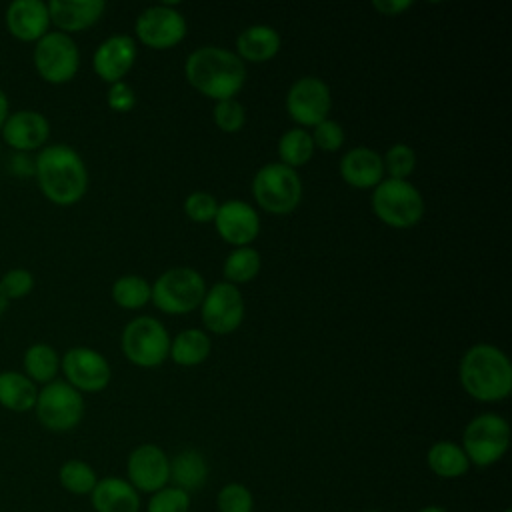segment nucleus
<instances>
[{"mask_svg": "<svg viewBox=\"0 0 512 512\" xmlns=\"http://www.w3.org/2000/svg\"><path fill=\"white\" fill-rule=\"evenodd\" d=\"M188 24L182 12L172 4H156L140 12L134 24L138 40L152 50H166L180 44L186 36Z\"/></svg>", "mask_w": 512, "mask_h": 512, "instance_id": "nucleus-11", "label": "nucleus"}, {"mask_svg": "<svg viewBox=\"0 0 512 512\" xmlns=\"http://www.w3.org/2000/svg\"><path fill=\"white\" fill-rule=\"evenodd\" d=\"M58 482L68 494L90 496L98 482V476L88 462L80 458H70L58 468Z\"/></svg>", "mask_w": 512, "mask_h": 512, "instance_id": "nucleus-30", "label": "nucleus"}, {"mask_svg": "<svg viewBox=\"0 0 512 512\" xmlns=\"http://www.w3.org/2000/svg\"><path fill=\"white\" fill-rule=\"evenodd\" d=\"M372 210L386 226L406 230L422 220L424 198L412 182L386 178L374 186Z\"/></svg>", "mask_w": 512, "mask_h": 512, "instance_id": "nucleus-4", "label": "nucleus"}, {"mask_svg": "<svg viewBox=\"0 0 512 512\" xmlns=\"http://www.w3.org/2000/svg\"><path fill=\"white\" fill-rule=\"evenodd\" d=\"M280 44V34L272 26L252 24L238 34L236 54L242 62H266L278 54Z\"/></svg>", "mask_w": 512, "mask_h": 512, "instance_id": "nucleus-23", "label": "nucleus"}, {"mask_svg": "<svg viewBox=\"0 0 512 512\" xmlns=\"http://www.w3.org/2000/svg\"><path fill=\"white\" fill-rule=\"evenodd\" d=\"M40 192L58 206H72L88 190V170L82 156L68 144H46L34 158Z\"/></svg>", "mask_w": 512, "mask_h": 512, "instance_id": "nucleus-1", "label": "nucleus"}, {"mask_svg": "<svg viewBox=\"0 0 512 512\" xmlns=\"http://www.w3.org/2000/svg\"><path fill=\"white\" fill-rule=\"evenodd\" d=\"M252 194L262 210L270 214H290L302 200V182L294 168L270 162L256 172Z\"/></svg>", "mask_w": 512, "mask_h": 512, "instance_id": "nucleus-7", "label": "nucleus"}, {"mask_svg": "<svg viewBox=\"0 0 512 512\" xmlns=\"http://www.w3.org/2000/svg\"><path fill=\"white\" fill-rule=\"evenodd\" d=\"M216 210H218L216 198H214L212 194L204 192V190H196V192L188 194L186 200H184V212H186V216H188L192 222H198V224H204V222L214 220Z\"/></svg>", "mask_w": 512, "mask_h": 512, "instance_id": "nucleus-38", "label": "nucleus"}, {"mask_svg": "<svg viewBox=\"0 0 512 512\" xmlns=\"http://www.w3.org/2000/svg\"><path fill=\"white\" fill-rule=\"evenodd\" d=\"M34 414L46 430L70 432L84 418V398L66 380L56 378L38 390Z\"/></svg>", "mask_w": 512, "mask_h": 512, "instance_id": "nucleus-8", "label": "nucleus"}, {"mask_svg": "<svg viewBox=\"0 0 512 512\" xmlns=\"http://www.w3.org/2000/svg\"><path fill=\"white\" fill-rule=\"evenodd\" d=\"M366 512H380V510H366Z\"/></svg>", "mask_w": 512, "mask_h": 512, "instance_id": "nucleus-45", "label": "nucleus"}, {"mask_svg": "<svg viewBox=\"0 0 512 512\" xmlns=\"http://www.w3.org/2000/svg\"><path fill=\"white\" fill-rule=\"evenodd\" d=\"M32 62L44 82L66 84L80 68V50L72 36L50 30L34 44Z\"/></svg>", "mask_w": 512, "mask_h": 512, "instance_id": "nucleus-10", "label": "nucleus"}, {"mask_svg": "<svg viewBox=\"0 0 512 512\" xmlns=\"http://www.w3.org/2000/svg\"><path fill=\"white\" fill-rule=\"evenodd\" d=\"M426 464L438 478L454 480L470 470V462L460 444L450 440L434 442L426 452Z\"/></svg>", "mask_w": 512, "mask_h": 512, "instance_id": "nucleus-26", "label": "nucleus"}, {"mask_svg": "<svg viewBox=\"0 0 512 512\" xmlns=\"http://www.w3.org/2000/svg\"><path fill=\"white\" fill-rule=\"evenodd\" d=\"M106 102L114 112H130L136 104V94L130 84L120 80V82L110 84V88L106 92Z\"/></svg>", "mask_w": 512, "mask_h": 512, "instance_id": "nucleus-40", "label": "nucleus"}, {"mask_svg": "<svg viewBox=\"0 0 512 512\" xmlns=\"http://www.w3.org/2000/svg\"><path fill=\"white\" fill-rule=\"evenodd\" d=\"M314 154L312 136L304 128H290L278 140V156L280 164L288 168L304 166Z\"/></svg>", "mask_w": 512, "mask_h": 512, "instance_id": "nucleus-29", "label": "nucleus"}, {"mask_svg": "<svg viewBox=\"0 0 512 512\" xmlns=\"http://www.w3.org/2000/svg\"><path fill=\"white\" fill-rule=\"evenodd\" d=\"M4 24L16 40L36 44L52 26L48 4L42 0H14L6 6Z\"/></svg>", "mask_w": 512, "mask_h": 512, "instance_id": "nucleus-19", "label": "nucleus"}, {"mask_svg": "<svg viewBox=\"0 0 512 512\" xmlns=\"http://www.w3.org/2000/svg\"><path fill=\"white\" fill-rule=\"evenodd\" d=\"M332 94L328 84L318 76L298 78L286 94V110L300 126H316L328 118Z\"/></svg>", "mask_w": 512, "mask_h": 512, "instance_id": "nucleus-12", "label": "nucleus"}, {"mask_svg": "<svg viewBox=\"0 0 512 512\" xmlns=\"http://www.w3.org/2000/svg\"><path fill=\"white\" fill-rule=\"evenodd\" d=\"M126 474L138 494H154L170 482V458L156 444H140L128 454Z\"/></svg>", "mask_w": 512, "mask_h": 512, "instance_id": "nucleus-15", "label": "nucleus"}, {"mask_svg": "<svg viewBox=\"0 0 512 512\" xmlns=\"http://www.w3.org/2000/svg\"><path fill=\"white\" fill-rule=\"evenodd\" d=\"M212 114H214V124L222 132H228V134H234V132L242 130V126L246 122V110L236 98L216 102Z\"/></svg>", "mask_w": 512, "mask_h": 512, "instance_id": "nucleus-36", "label": "nucleus"}, {"mask_svg": "<svg viewBox=\"0 0 512 512\" xmlns=\"http://www.w3.org/2000/svg\"><path fill=\"white\" fill-rule=\"evenodd\" d=\"M504 512H512V510H510V508H506V510H504Z\"/></svg>", "mask_w": 512, "mask_h": 512, "instance_id": "nucleus-46", "label": "nucleus"}, {"mask_svg": "<svg viewBox=\"0 0 512 512\" xmlns=\"http://www.w3.org/2000/svg\"><path fill=\"white\" fill-rule=\"evenodd\" d=\"M152 296V288L148 280L136 274H124L116 278L112 284V298L124 310H138L142 308Z\"/></svg>", "mask_w": 512, "mask_h": 512, "instance_id": "nucleus-32", "label": "nucleus"}, {"mask_svg": "<svg viewBox=\"0 0 512 512\" xmlns=\"http://www.w3.org/2000/svg\"><path fill=\"white\" fill-rule=\"evenodd\" d=\"M38 398V386L18 370L0 372V406L10 412L34 410Z\"/></svg>", "mask_w": 512, "mask_h": 512, "instance_id": "nucleus-25", "label": "nucleus"}, {"mask_svg": "<svg viewBox=\"0 0 512 512\" xmlns=\"http://www.w3.org/2000/svg\"><path fill=\"white\" fill-rule=\"evenodd\" d=\"M458 378L466 394L478 402H500L512 392V364L494 344L470 346L460 360Z\"/></svg>", "mask_w": 512, "mask_h": 512, "instance_id": "nucleus-3", "label": "nucleus"}, {"mask_svg": "<svg viewBox=\"0 0 512 512\" xmlns=\"http://www.w3.org/2000/svg\"><path fill=\"white\" fill-rule=\"evenodd\" d=\"M94 512H140V494L126 478H98L90 492Z\"/></svg>", "mask_w": 512, "mask_h": 512, "instance_id": "nucleus-22", "label": "nucleus"}, {"mask_svg": "<svg viewBox=\"0 0 512 512\" xmlns=\"http://www.w3.org/2000/svg\"><path fill=\"white\" fill-rule=\"evenodd\" d=\"M6 308H8V298L4 296V292H2V288H0V316L6 312Z\"/></svg>", "mask_w": 512, "mask_h": 512, "instance_id": "nucleus-44", "label": "nucleus"}, {"mask_svg": "<svg viewBox=\"0 0 512 512\" xmlns=\"http://www.w3.org/2000/svg\"><path fill=\"white\" fill-rule=\"evenodd\" d=\"M510 446V424L506 418L486 412L474 416L462 432V450L470 464L486 468L502 460Z\"/></svg>", "mask_w": 512, "mask_h": 512, "instance_id": "nucleus-5", "label": "nucleus"}, {"mask_svg": "<svg viewBox=\"0 0 512 512\" xmlns=\"http://www.w3.org/2000/svg\"><path fill=\"white\" fill-rule=\"evenodd\" d=\"M212 342L204 330L188 328L170 340V358L180 366H198L210 354Z\"/></svg>", "mask_w": 512, "mask_h": 512, "instance_id": "nucleus-27", "label": "nucleus"}, {"mask_svg": "<svg viewBox=\"0 0 512 512\" xmlns=\"http://www.w3.org/2000/svg\"><path fill=\"white\" fill-rule=\"evenodd\" d=\"M372 6L384 16H400L412 6V2L410 0H374Z\"/></svg>", "mask_w": 512, "mask_h": 512, "instance_id": "nucleus-41", "label": "nucleus"}, {"mask_svg": "<svg viewBox=\"0 0 512 512\" xmlns=\"http://www.w3.org/2000/svg\"><path fill=\"white\" fill-rule=\"evenodd\" d=\"M340 176L354 188H374L384 180L382 156L372 148L356 146L342 156Z\"/></svg>", "mask_w": 512, "mask_h": 512, "instance_id": "nucleus-21", "label": "nucleus"}, {"mask_svg": "<svg viewBox=\"0 0 512 512\" xmlns=\"http://www.w3.org/2000/svg\"><path fill=\"white\" fill-rule=\"evenodd\" d=\"M60 370L66 382L82 392H102L112 378L108 360L94 348L74 346L60 358Z\"/></svg>", "mask_w": 512, "mask_h": 512, "instance_id": "nucleus-13", "label": "nucleus"}, {"mask_svg": "<svg viewBox=\"0 0 512 512\" xmlns=\"http://www.w3.org/2000/svg\"><path fill=\"white\" fill-rule=\"evenodd\" d=\"M106 10L104 0H50V24L58 28V32L72 34L82 32L94 26Z\"/></svg>", "mask_w": 512, "mask_h": 512, "instance_id": "nucleus-20", "label": "nucleus"}, {"mask_svg": "<svg viewBox=\"0 0 512 512\" xmlns=\"http://www.w3.org/2000/svg\"><path fill=\"white\" fill-rule=\"evenodd\" d=\"M216 232L228 244L250 246L260 232V218L258 212L244 200H226L218 204L214 216Z\"/></svg>", "mask_w": 512, "mask_h": 512, "instance_id": "nucleus-17", "label": "nucleus"}, {"mask_svg": "<svg viewBox=\"0 0 512 512\" xmlns=\"http://www.w3.org/2000/svg\"><path fill=\"white\" fill-rule=\"evenodd\" d=\"M34 284V274L28 268H10L0 276V288L8 302L28 296L34 290Z\"/></svg>", "mask_w": 512, "mask_h": 512, "instance_id": "nucleus-37", "label": "nucleus"}, {"mask_svg": "<svg viewBox=\"0 0 512 512\" xmlns=\"http://www.w3.org/2000/svg\"><path fill=\"white\" fill-rule=\"evenodd\" d=\"M190 494L176 488V486H164L158 492L150 494V500L146 504V512H190Z\"/></svg>", "mask_w": 512, "mask_h": 512, "instance_id": "nucleus-35", "label": "nucleus"}, {"mask_svg": "<svg viewBox=\"0 0 512 512\" xmlns=\"http://www.w3.org/2000/svg\"><path fill=\"white\" fill-rule=\"evenodd\" d=\"M0 150H2V140H0Z\"/></svg>", "mask_w": 512, "mask_h": 512, "instance_id": "nucleus-47", "label": "nucleus"}, {"mask_svg": "<svg viewBox=\"0 0 512 512\" xmlns=\"http://www.w3.org/2000/svg\"><path fill=\"white\" fill-rule=\"evenodd\" d=\"M218 512H254V496L240 482L224 484L216 494Z\"/></svg>", "mask_w": 512, "mask_h": 512, "instance_id": "nucleus-33", "label": "nucleus"}, {"mask_svg": "<svg viewBox=\"0 0 512 512\" xmlns=\"http://www.w3.org/2000/svg\"><path fill=\"white\" fill-rule=\"evenodd\" d=\"M150 300L166 314H188L198 308L206 294L202 274L188 266H178L162 272L150 286Z\"/></svg>", "mask_w": 512, "mask_h": 512, "instance_id": "nucleus-6", "label": "nucleus"}, {"mask_svg": "<svg viewBox=\"0 0 512 512\" xmlns=\"http://www.w3.org/2000/svg\"><path fill=\"white\" fill-rule=\"evenodd\" d=\"M418 512H448V510H446V508H442V506H436V504H428V506L420 508Z\"/></svg>", "mask_w": 512, "mask_h": 512, "instance_id": "nucleus-43", "label": "nucleus"}, {"mask_svg": "<svg viewBox=\"0 0 512 512\" xmlns=\"http://www.w3.org/2000/svg\"><path fill=\"white\" fill-rule=\"evenodd\" d=\"M8 114H10V100H8L6 92L0 88V128H2V124L6 122Z\"/></svg>", "mask_w": 512, "mask_h": 512, "instance_id": "nucleus-42", "label": "nucleus"}, {"mask_svg": "<svg viewBox=\"0 0 512 512\" xmlns=\"http://www.w3.org/2000/svg\"><path fill=\"white\" fill-rule=\"evenodd\" d=\"M50 138V122L38 110L10 112L0 128V140L12 150L26 154L42 150Z\"/></svg>", "mask_w": 512, "mask_h": 512, "instance_id": "nucleus-16", "label": "nucleus"}, {"mask_svg": "<svg viewBox=\"0 0 512 512\" xmlns=\"http://www.w3.org/2000/svg\"><path fill=\"white\" fill-rule=\"evenodd\" d=\"M224 282L228 284H244L250 282L252 278H256V274L260 272V254L256 248L252 246H240L234 248L228 258L224 260Z\"/></svg>", "mask_w": 512, "mask_h": 512, "instance_id": "nucleus-31", "label": "nucleus"}, {"mask_svg": "<svg viewBox=\"0 0 512 512\" xmlns=\"http://www.w3.org/2000/svg\"><path fill=\"white\" fill-rule=\"evenodd\" d=\"M202 324L212 334H230L244 320V298L234 284L216 282L200 304Z\"/></svg>", "mask_w": 512, "mask_h": 512, "instance_id": "nucleus-14", "label": "nucleus"}, {"mask_svg": "<svg viewBox=\"0 0 512 512\" xmlns=\"http://www.w3.org/2000/svg\"><path fill=\"white\" fill-rule=\"evenodd\" d=\"M310 136H312L314 148L318 146L320 150H326V152H334V150L342 148L344 138H346L344 128L336 120H330V118L316 124Z\"/></svg>", "mask_w": 512, "mask_h": 512, "instance_id": "nucleus-39", "label": "nucleus"}, {"mask_svg": "<svg viewBox=\"0 0 512 512\" xmlns=\"http://www.w3.org/2000/svg\"><path fill=\"white\" fill-rule=\"evenodd\" d=\"M170 480L172 486L184 492L200 490L208 480V462L202 452L194 448H186L170 458Z\"/></svg>", "mask_w": 512, "mask_h": 512, "instance_id": "nucleus-24", "label": "nucleus"}, {"mask_svg": "<svg viewBox=\"0 0 512 512\" xmlns=\"http://www.w3.org/2000/svg\"><path fill=\"white\" fill-rule=\"evenodd\" d=\"M24 374L38 386V384H48L56 380V374L60 370V356L58 352L46 344V342H36L26 348L24 358H22Z\"/></svg>", "mask_w": 512, "mask_h": 512, "instance_id": "nucleus-28", "label": "nucleus"}, {"mask_svg": "<svg viewBox=\"0 0 512 512\" xmlns=\"http://www.w3.org/2000/svg\"><path fill=\"white\" fill-rule=\"evenodd\" d=\"M184 74L194 90L216 102L234 98L246 82L240 56L220 46H200L188 54Z\"/></svg>", "mask_w": 512, "mask_h": 512, "instance_id": "nucleus-2", "label": "nucleus"}, {"mask_svg": "<svg viewBox=\"0 0 512 512\" xmlns=\"http://www.w3.org/2000/svg\"><path fill=\"white\" fill-rule=\"evenodd\" d=\"M124 356L140 368L160 366L170 354V336L164 324L152 316H138L130 320L120 338Z\"/></svg>", "mask_w": 512, "mask_h": 512, "instance_id": "nucleus-9", "label": "nucleus"}, {"mask_svg": "<svg viewBox=\"0 0 512 512\" xmlns=\"http://www.w3.org/2000/svg\"><path fill=\"white\" fill-rule=\"evenodd\" d=\"M384 170L394 180H406L416 168V152L408 144H394L382 156Z\"/></svg>", "mask_w": 512, "mask_h": 512, "instance_id": "nucleus-34", "label": "nucleus"}, {"mask_svg": "<svg viewBox=\"0 0 512 512\" xmlns=\"http://www.w3.org/2000/svg\"><path fill=\"white\" fill-rule=\"evenodd\" d=\"M136 42L128 34H114L98 44L92 56L96 76L108 84L120 82L134 66Z\"/></svg>", "mask_w": 512, "mask_h": 512, "instance_id": "nucleus-18", "label": "nucleus"}]
</instances>
